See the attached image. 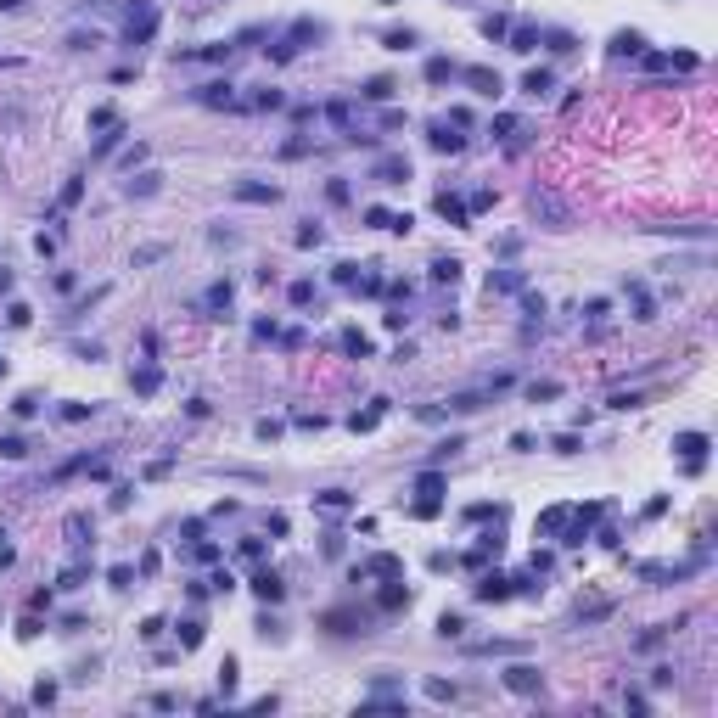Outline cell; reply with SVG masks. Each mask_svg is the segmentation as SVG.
<instances>
[{"mask_svg":"<svg viewBox=\"0 0 718 718\" xmlns=\"http://www.w3.org/2000/svg\"><path fill=\"white\" fill-rule=\"evenodd\" d=\"M410 180V157H382L376 163V186H404Z\"/></svg>","mask_w":718,"mask_h":718,"instance_id":"6da1fadb","label":"cell"},{"mask_svg":"<svg viewBox=\"0 0 718 718\" xmlns=\"http://www.w3.org/2000/svg\"><path fill=\"white\" fill-rule=\"evenodd\" d=\"M460 79H466V84H472L477 96H499V73H494V68H466Z\"/></svg>","mask_w":718,"mask_h":718,"instance_id":"7a4b0ae2","label":"cell"},{"mask_svg":"<svg viewBox=\"0 0 718 718\" xmlns=\"http://www.w3.org/2000/svg\"><path fill=\"white\" fill-rule=\"evenodd\" d=\"M505 685L522 690V696H533V690H539V668H511V673H505Z\"/></svg>","mask_w":718,"mask_h":718,"instance_id":"3957f363","label":"cell"},{"mask_svg":"<svg viewBox=\"0 0 718 718\" xmlns=\"http://www.w3.org/2000/svg\"><path fill=\"white\" fill-rule=\"evenodd\" d=\"M152 28H157V12H152V6H141V12H130V39H146Z\"/></svg>","mask_w":718,"mask_h":718,"instance_id":"277c9868","label":"cell"},{"mask_svg":"<svg viewBox=\"0 0 718 718\" xmlns=\"http://www.w3.org/2000/svg\"><path fill=\"white\" fill-rule=\"evenodd\" d=\"M252 589H259V601H281V595H286V584H281L275 572H259V578H252Z\"/></svg>","mask_w":718,"mask_h":718,"instance_id":"5b68a950","label":"cell"},{"mask_svg":"<svg viewBox=\"0 0 718 718\" xmlns=\"http://www.w3.org/2000/svg\"><path fill=\"white\" fill-rule=\"evenodd\" d=\"M236 197H241V202H275L281 191H275V186H252V180H241V186H236Z\"/></svg>","mask_w":718,"mask_h":718,"instance_id":"8992f818","label":"cell"},{"mask_svg":"<svg viewBox=\"0 0 718 718\" xmlns=\"http://www.w3.org/2000/svg\"><path fill=\"white\" fill-rule=\"evenodd\" d=\"M505 595H511V584H505V578H483V584H477V601H505Z\"/></svg>","mask_w":718,"mask_h":718,"instance_id":"52a82bcc","label":"cell"},{"mask_svg":"<svg viewBox=\"0 0 718 718\" xmlns=\"http://www.w3.org/2000/svg\"><path fill=\"white\" fill-rule=\"evenodd\" d=\"M438 214H443V219H449V225H466V208H460V202H455V197H449V191H443V197H438Z\"/></svg>","mask_w":718,"mask_h":718,"instance_id":"ba28073f","label":"cell"},{"mask_svg":"<svg viewBox=\"0 0 718 718\" xmlns=\"http://www.w3.org/2000/svg\"><path fill=\"white\" fill-rule=\"evenodd\" d=\"M673 449H685V455H690V466H696V460H701V449H707V438H701V432H685Z\"/></svg>","mask_w":718,"mask_h":718,"instance_id":"9c48e42d","label":"cell"},{"mask_svg":"<svg viewBox=\"0 0 718 718\" xmlns=\"http://www.w3.org/2000/svg\"><path fill=\"white\" fill-rule=\"evenodd\" d=\"M522 90H528V96H544V90H550V73H544V68H533V73L522 79Z\"/></svg>","mask_w":718,"mask_h":718,"instance_id":"30bf717a","label":"cell"},{"mask_svg":"<svg viewBox=\"0 0 718 718\" xmlns=\"http://www.w3.org/2000/svg\"><path fill=\"white\" fill-rule=\"evenodd\" d=\"M343 348H348V354H370V337H365V331H343Z\"/></svg>","mask_w":718,"mask_h":718,"instance_id":"8fae6325","label":"cell"},{"mask_svg":"<svg viewBox=\"0 0 718 718\" xmlns=\"http://www.w3.org/2000/svg\"><path fill=\"white\" fill-rule=\"evenodd\" d=\"M23 455H28L23 438H0V460H23Z\"/></svg>","mask_w":718,"mask_h":718,"instance_id":"7c38bea8","label":"cell"},{"mask_svg":"<svg viewBox=\"0 0 718 718\" xmlns=\"http://www.w3.org/2000/svg\"><path fill=\"white\" fill-rule=\"evenodd\" d=\"M640 46H646V39H640V34H617V46H612V51H617V57H635Z\"/></svg>","mask_w":718,"mask_h":718,"instance_id":"4fadbf2b","label":"cell"},{"mask_svg":"<svg viewBox=\"0 0 718 718\" xmlns=\"http://www.w3.org/2000/svg\"><path fill=\"white\" fill-rule=\"evenodd\" d=\"M365 96H370V101H388V96H393V79H370Z\"/></svg>","mask_w":718,"mask_h":718,"instance_id":"5bb4252c","label":"cell"},{"mask_svg":"<svg viewBox=\"0 0 718 718\" xmlns=\"http://www.w3.org/2000/svg\"><path fill=\"white\" fill-rule=\"evenodd\" d=\"M180 646H186V651L202 646V623H180Z\"/></svg>","mask_w":718,"mask_h":718,"instance_id":"9a60e30c","label":"cell"},{"mask_svg":"<svg viewBox=\"0 0 718 718\" xmlns=\"http://www.w3.org/2000/svg\"><path fill=\"white\" fill-rule=\"evenodd\" d=\"M219 685H225V696H230V690H236V662H230V657H225V662H219Z\"/></svg>","mask_w":718,"mask_h":718,"instance_id":"2e32d148","label":"cell"},{"mask_svg":"<svg viewBox=\"0 0 718 718\" xmlns=\"http://www.w3.org/2000/svg\"><path fill=\"white\" fill-rule=\"evenodd\" d=\"M427 79H432V84H443V79H449V62H443V57H432V62H427Z\"/></svg>","mask_w":718,"mask_h":718,"instance_id":"e0dca14e","label":"cell"},{"mask_svg":"<svg viewBox=\"0 0 718 718\" xmlns=\"http://www.w3.org/2000/svg\"><path fill=\"white\" fill-rule=\"evenodd\" d=\"M432 146H438V152H460V135H449V130H438V135H432Z\"/></svg>","mask_w":718,"mask_h":718,"instance_id":"ac0fdd59","label":"cell"},{"mask_svg":"<svg viewBox=\"0 0 718 718\" xmlns=\"http://www.w3.org/2000/svg\"><path fill=\"white\" fill-rule=\"evenodd\" d=\"M432 275H438V281H455V275H460V264H455V259H438V264H432Z\"/></svg>","mask_w":718,"mask_h":718,"instance_id":"d6986e66","label":"cell"},{"mask_svg":"<svg viewBox=\"0 0 718 718\" xmlns=\"http://www.w3.org/2000/svg\"><path fill=\"white\" fill-rule=\"evenodd\" d=\"M388 46H393V51H404V46H415V34H410V28H393V34H388Z\"/></svg>","mask_w":718,"mask_h":718,"instance_id":"ffe728a7","label":"cell"},{"mask_svg":"<svg viewBox=\"0 0 718 718\" xmlns=\"http://www.w3.org/2000/svg\"><path fill=\"white\" fill-rule=\"evenodd\" d=\"M438 635H443V640H455V635H460V617H449V612H443V617H438Z\"/></svg>","mask_w":718,"mask_h":718,"instance_id":"44dd1931","label":"cell"},{"mask_svg":"<svg viewBox=\"0 0 718 718\" xmlns=\"http://www.w3.org/2000/svg\"><path fill=\"white\" fill-rule=\"evenodd\" d=\"M528 393H533V404H539V399H556V393H561V388H556V382H533V388H528Z\"/></svg>","mask_w":718,"mask_h":718,"instance_id":"7402d4cb","label":"cell"},{"mask_svg":"<svg viewBox=\"0 0 718 718\" xmlns=\"http://www.w3.org/2000/svg\"><path fill=\"white\" fill-rule=\"evenodd\" d=\"M6 286H12V275H6V270H0V292H6Z\"/></svg>","mask_w":718,"mask_h":718,"instance_id":"603a6c76","label":"cell"}]
</instances>
